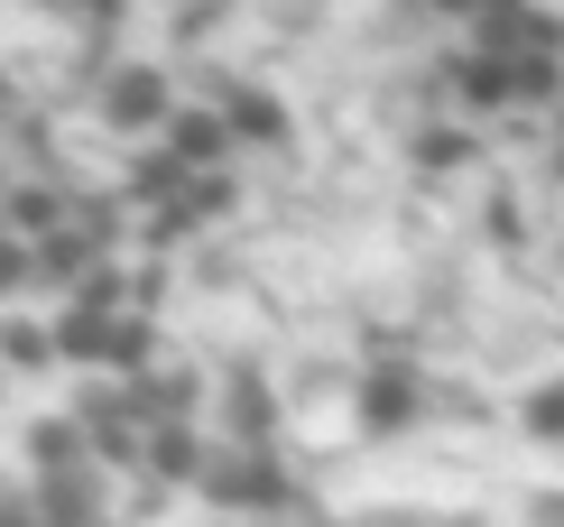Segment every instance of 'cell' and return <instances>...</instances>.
<instances>
[{
	"instance_id": "4",
	"label": "cell",
	"mask_w": 564,
	"mask_h": 527,
	"mask_svg": "<svg viewBox=\"0 0 564 527\" xmlns=\"http://www.w3.org/2000/svg\"><path fill=\"white\" fill-rule=\"evenodd\" d=\"M214 417H223L231 444H278V389L260 370H223L214 379Z\"/></svg>"
},
{
	"instance_id": "6",
	"label": "cell",
	"mask_w": 564,
	"mask_h": 527,
	"mask_svg": "<svg viewBox=\"0 0 564 527\" xmlns=\"http://www.w3.org/2000/svg\"><path fill=\"white\" fill-rule=\"evenodd\" d=\"M19 453H29V472H37V482H46V472H75V463H102V453H93V426H84V417H29Z\"/></svg>"
},
{
	"instance_id": "7",
	"label": "cell",
	"mask_w": 564,
	"mask_h": 527,
	"mask_svg": "<svg viewBox=\"0 0 564 527\" xmlns=\"http://www.w3.org/2000/svg\"><path fill=\"white\" fill-rule=\"evenodd\" d=\"M223 121H231V139H241V149H288V103H278L269 84H231L223 93Z\"/></svg>"
},
{
	"instance_id": "2",
	"label": "cell",
	"mask_w": 564,
	"mask_h": 527,
	"mask_svg": "<svg viewBox=\"0 0 564 527\" xmlns=\"http://www.w3.org/2000/svg\"><path fill=\"white\" fill-rule=\"evenodd\" d=\"M214 509H250V518H278L288 509V472H278L269 444H214V472L195 482Z\"/></svg>"
},
{
	"instance_id": "10",
	"label": "cell",
	"mask_w": 564,
	"mask_h": 527,
	"mask_svg": "<svg viewBox=\"0 0 564 527\" xmlns=\"http://www.w3.org/2000/svg\"><path fill=\"white\" fill-rule=\"evenodd\" d=\"M167 149H176V158H185V166L204 176V166H223L231 149H241V139H231L223 103H214V111H176V121H167Z\"/></svg>"
},
{
	"instance_id": "1",
	"label": "cell",
	"mask_w": 564,
	"mask_h": 527,
	"mask_svg": "<svg viewBox=\"0 0 564 527\" xmlns=\"http://www.w3.org/2000/svg\"><path fill=\"white\" fill-rule=\"evenodd\" d=\"M93 121H102L111 139H167V121H176L167 65H111L102 93H93Z\"/></svg>"
},
{
	"instance_id": "8",
	"label": "cell",
	"mask_w": 564,
	"mask_h": 527,
	"mask_svg": "<svg viewBox=\"0 0 564 527\" xmlns=\"http://www.w3.org/2000/svg\"><path fill=\"white\" fill-rule=\"evenodd\" d=\"M56 343H65V362H93V370H111V352H121V315H111L102 297H75L56 315Z\"/></svg>"
},
{
	"instance_id": "11",
	"label": "cell",
	"mask_w": 564,
	"mask_h": 527,
	"mask_svg": "<svg viewBox=\"0 0 564 527\" xmlns=\"http://www.w3.org/2000/svg\"><path fill=\"white\" fill-rule=\"evenodd\" d=\"M408 158L426 166V176H463V166L481 158V139L463 130V121H426V130H408Z\"/></svg>"
},
{
	"instance_id": "5",
	"label": "cell",
	"mask_w": 564,
	"mask_h": 527,
	"mask_svg": "<svg viewBox=\"0 0 564 527\" xmlns=\"http://www.w3.org/2000/svg\"><path fill=\"white\" fill-rule=\"evenodd\" d=\"M149 472H158V482H176V491H195L204 472H214L204 426H195V417H158V426H149Z\"/></svg>"
},
{
	"instance_id": "15",
	"label": "cell",
	"mask_w": 564,
	"mask_h": 527,
	"mask_svg": "<svg viewBox=\"0 0 564 527\" xmlns=\"http://www.w3.org/2000/svg\"><path fill=\"white\" fill-rule=\"evenodd\" d=\"M195 10H231V0H195Z\"/></svg>"
},
{
	"instance_id": "9",
	"label": "cell",
	"mask_w": 564,
	"mask_h": 527,
	"mask_svg": "<svg viewBox=\"0 0 564 527\" xmlns=\"http://www.w3.org/2000/svg\"><path fill=\"white\" fill-rule=\"evenodd\" d=\"M444 75H454V103H463V111H509V103H519V84H509V56H490V46L454 56Z\"/></svg>"
},
{
	"instance_id": "3",
	"label": "cell",
	"mask_w": 564,
	"mask_h": 527,
	"mask_svg": "<svg viewBox=\"0 0 564 527\" xmlns=\"http://www.w3.org/2000/svg\"><path fill=\"white\" fill-rule=\"evenodd\" d=\"M351 417H361V435H408V426L426 417V370H408V362L361 370V389H351Z\"/></svg>"
},
{
	"instance_id": "13",
	"label": "cell",
	"mask_w": 564,
	"mask_h": 527,
	"mask_svg": "<svg viewBox=\"0 0 564 527\" xmlns=\"http://www.w3.org/2000/svg\"><path fill=\"white\" fill-rule=\"evenodd\" d=\"M10 232H19V241H56V232H65V204L46 195V185H10Z\"/></svg>"
},
{
	"instance_id": "14",
	"label": "cell",
	"mask_w": 564,
	"mask_h": 527,
	"mask_svg": "<svg viewBox=\"0 0 564 527\" xmlns=\"http://www.w3.org/2000/svg\"><path fill=\"white\" fill-rule=\"evenodd\" d=\"M519 426H528V435H546V444H564V379H546V389L519 407Z\"/></svg>"
},
{
	"instance_id": "12",
	"label": "cell",
	"mask_w": 564,
	"mask_h": 527,
	"mask_svg": "<svg viewBox=\"0 0 564 527\" xmlns=\"http://www.w3.org/2000/svg\"><path fill=\"white\" fill-rule=\"evenodd\" d=\"M0 362H10L19 379H37V370H56V362H65V343H56V324L10 315V333H0Z\"/></svg>"
}]
</instances>
